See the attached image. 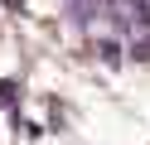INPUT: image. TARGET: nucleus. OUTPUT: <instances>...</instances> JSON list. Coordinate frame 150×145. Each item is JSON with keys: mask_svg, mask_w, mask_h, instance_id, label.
Wrapping results in <instances>:
<instances>
[{"mask_svg": "<svg viewBox=\"0 0 150 145\" xmlns=\"http://www.w3.org/2000/svg\"><path fill=\"white\" fill-rule=\"evenodd\" d=\"M131 19L136 24H150V0H131Z\"/></svg>", "mask_w": 150, "mask_h": 145, "instance_id": "nucleus-1", "label": "nucleus"}, {"mask_svg": "<svg viewBox=\"0 0 150 145\" xmlns=\"http://www.w3.org/2000/svg\"><path fill=\"white\" fill-rule=\"evenodd\" d=\"M15 97H20V92H15V82H0V106H10Z\"/></svg>", "mask_w": 150, "mask_h": 145, "instance_id": "nucleus-2", "label": "nucleus"}, {"mask_svg": "<svg viewBox=\"0 0 150 145\" xmlns=\"http://www.w3.org/2000/svg\"><path fill=\"white\" fill-rule=\"evenodd\" d=\"M131 53H136V58H150V39H140V44H131Z\"/></svg>", "mask_w": 150, "mask_h": 145, "instance_id": "nucleus-3", "label": "nucleus"}]
</instances>
